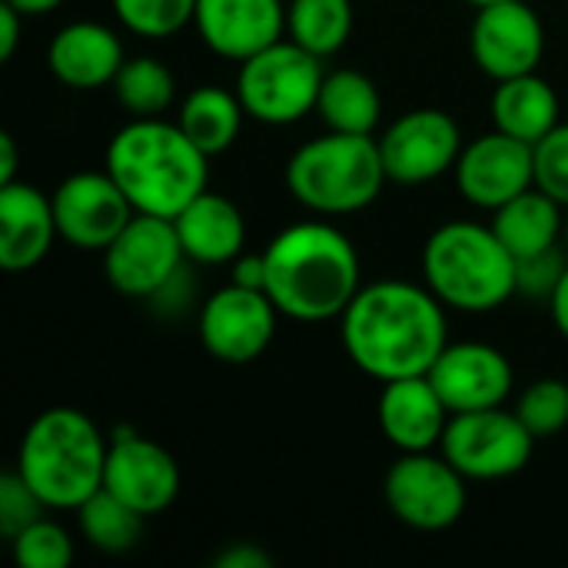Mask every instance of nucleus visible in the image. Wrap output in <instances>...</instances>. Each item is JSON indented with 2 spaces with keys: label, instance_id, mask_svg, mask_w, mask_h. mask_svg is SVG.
Wrapping results in <instances>:
<instances>
[{
  "label": "nucleus",
  "instance_id": "nucleus-1",
  "mask_svg": "<svg viewBox=\"0 0 568 568\" xmlns=\"http://www.w3.org/2000/svg\"><path fill=\"white\" fill-rule=\"evenodd\" d=\"M339 323L346 356L379 383L426 376L449 346L446 306L429 286L403 280L363 286Z\"/></svg>",
  "mask_w": 568,
  "mask_h": 568
},
{
  "label": "nucleus",
  "instance_id": "nucleus-2",
  "mask_svg": "<svg viewBox=\"0 0 568 568\" xmlns=\"http://www.w3.org/2000/svg\"><path fill=\"white\" fill-rule=\"evenodd\" d=\"M263 256L266 296L276 303L280 316L300 323L336 320L363 290L356 246L329 223L286 226Z\"/></svg>",
  "mask_w": 568,
  "mask_h": 568
},
{
  "label": "nucleus",
  "instance_id": "nucleus-3",
  "mask_svg": "<svg viewBox=\"0 0 568 568\" xmlns=\"http://www.w3.org/2000/svg\"><path fill=\"white\" fill-rule=\"evenodd\" d=\"M210 156L160 116H133L106 146V173L136 213L173 220L206 190Z\"/></svg>",
  "mask_w": 568,
  "mask_h": 568
},
{
  "label": "nucleus",
  "instance_id": "nucleus-4",
  "mask_svg": "<svg viewBox=\"0 0 568 568\" xmlns=\"http://www.w3.org/2000/svg\"><path fill=\"white\" fill-rule=\"evenodd\" d=\"M106 439L90 416L70 406L40 413L23 433L17 473L50 509H80L103 489Z\"/></svg>",
  "mask_w": 568,
  "mask_h": 568
},
{
  "label": "nucleus",
  "instance_id": "nucleus-5",
  "mask_svg": "<svg viewBox=\"0 0 568 568\" xmlns=\"http://www.w3.org/2000/svg\"><path fill=\"white\" fill-rule=\"evenodd\" d=\"M423 273L446 310L489 313L516 296V256L493 226L473 220L433 230L423 250Z\"/></svg>",
  "mask_w": 568,
  "mask_h": 568
},
{
  "label": "nucleus",
  "instance_id": "nucleus-6",
  "mask_svg": "<svg viewBox=\"0 0 568 568\" xmlns=\"http://www.w3.org/2000/svg\"><path fill=\"white\" fill-rule=\"evenodd\" d=\"M386 166L373 133H323L306 140L286 163L290 193L320 216H349L366 210L383 183Z\"/></svg>",
  "mask_w": 568,
  "mask_h": 568
},
{
  "label": "nucleus",
  "instance_id": "nucleus-7",
  "mask_svg": "<svg viewBox=\"0 0 568 568\" xmlns=\"http://www.w3.org/2000/svg\"><path fill=\"white\" fill-rule=\"evenodd\" d=\"M323 77V60L316 53L293 40H276L240 63L236 97L256 123L290 126L316 110Z\"/></svg>",
  "mask_w": 568,
  "mask_h": 568
},
{
  "label": "nucleus",
  "instance_id": "nucleus-8",
  "mask_svg": "<svg viewBox=\"0 0 568 568\" xmlns=\"http://www.w3.org/2000/svg\"><path fill=\"white\" fill-rule=\"evenodd\" d=\"M536 436L526 429L519 413H506L503 406L453 413L443 433V456L466 476L479 483L509 479L523 473L532 459Z\"/></svg>",
  "mask_w": 568,
  "mask_h": 568
},
{
  "label": "nucleus",
  "instance_id": "nucleus-9",
  "mask_svg": "<svg viewBox=\"0 0 568 568\" xmlns=\"http://www.w3.org/2000/svg\"><path fill=\"white\" fill-rule=\"evenodd\" d=\"M383 493L389 513L419 532H443L466 509V476L433 453H403L389 466Z\"/></svg>",
  "mask_w": 568,
  "mask_h": 568
},
{
  "label": "nucleus",
  "instance_id": "nucleus-10",
  "mask_svg": "<svg viewBox=\"0 0 568 568\" xmlns=\"http://www.w3.org/2000/svg\"><path fill=\"white\" fill-rule=\"evenodd\" d=\"M183 260L186 253L176 223L166 216L136 213L103 250V273L116 293L130 300H150L183 266Z\"/></svg>",
  "mask_w": 568,
  "mask_h": 568
},
{
  "label": "nucleus",
  "instance_id": "nucleus-11",
  "mask_svg": "<svg viewBox=\"0 0 568 568\" xmlns=\"http://www.w3.org/2000/svg\"><path fill=\"white\" fill-rule=\"evenodd\" d=\"M276 316L280 310L266 290H243L230 283L200 306V343L220 363H253L270 349Z\"/></svg>",
  "mask_w": 568,
  "mask_h": 568
},
{
  "label": "nucleus",
  "instance_id": "nucleus-12",
  "mask_svg": "<svg viewBox=\"0 0 568 568\" xmlns=\"http://www.w3.org/2000/svg\"><path fill=\"white\" fill-rule=\"evenodd\" d=\"M463 133L446 110H409L383 136L379 153L386 176L403 186H419L439 180L446 170H456L463 153Z\"/></svg>",
  "mask_w": 568,
  "mask_h": 568
},
{
  "label": "nucleus",
  "instance_id": "nucleus-13",
  "mask_svg": "<svg viewBox=\"0 0 568 568\" xmlns=\"http://www.w3.org/2000/svg\"><path fill=\"white\" fill-rule=\"evenodd\" d=\"M456 183L466 203L499 210L536 186V146L503 130L476 136L456 160Z\"/></svg>",
  "mask_w": 568,
  "mask_h": 568
},
{
  "label": "nucleus",
  "instance_id": "nucleus-14",
  "mask_svg": "<svg viewBox=\"0 0 568 568\" xmlns=\"http://www.w3.org/2000/svg\"><path fill=\"white\" fill-rule=\"evenodd\" d=\"M50 200L57 233L80 250H106L120 236V230L136 216L133 203L106 170L67 176Z\"/></svg>",
  "mask_w": 568,
  "mask_h": 568
},
{
  "label": "nucleus",
  "instance_id": "nucleus-15",
  "mask_svg": "<svg viewBox=\"0 0 568 568\" xmlns=\"http://www.w3.org/2000/svg\"><path fill=\"white\" fill-rule=\"evenodd\" d=\"M469 50L476 67L499 80L536 73L546 53V30L536 10L523 0H503L493 7H479L469 33Z\"/></svg>",
  "mask_w": 568,
  "mask_h": 568
},
{
  "label": "nucleus",
  "instance_id": "nucleus-16",
  "mask_svg": "<svg viewBox=\"0 0 568 568\" xmlns=\"http://www.w3.org/2000/svg\"><path fill=\"white\" fill-rule=\"evenodd\" d=\"M103 489L143 516H160L180 493V466L160 443L143 439L136 429H116L110 436Z\"/></svg>",
  "mask_w": 568,
  "mask_h": 568
},
{
  "label": "nucleus",
  "instance_id": "nucleus-17",
  "mask_svg": "<svg viewBox=\"0 0 568 568\" xmlns=\"http://www.w3.org/2000/svg\"><path fill=\"white\" fill-rule=\"evenodd\" d=\"M449 413L503 406L513 393L509 359L486 343H449L426 373Z\"/></svg>",
  "mask_w": 568,
  "mask_h": 568
},
{
  "label": "nucleus",
  "instance_id": "nucleus-18",
  "mask_svg": "<svg viewBox=\"0 0 568 568\" xmlns=\"http://www.w3.org/2000/svg\"><path fill=\"white\" fill-rule=\"evenodd\" d=\"M193 23L213 53L243 63L283 40L286 7L283 0H196Z\"/></svg>",
  "mask_w": 568,
  "mask_h": 568
},
{
  "label": "nucleus",
  "instance_id": "nucleus-19",
  "mask_svg": "<svg viewBox=\"0 0 568 568\" xmlns=\"http://www.w3.org/2000/svg\"><path fill=\"white\" fill-rule=\"evenodd\" d=\"M376 413L383 436L399 453H429L443 443V433L453 419L429 376H403L383 383Z\"/></svg>",
  "mask_w": 568,
  "mask_h": 568
},
{
  "label": "nucleus",
  "instance_id": "nucleus-20",
  "mask_svg": "<svg viewBox=\"0 0 568 568\" xmlns=\"http://www.w3.org/2000/svg\"><path fill=\"white\" fill-rule=\"evenodd\" d=\"M50 73L73 90H97L116 80L120 67L126 63L120 37L97 23V20H77L57 30L47 50Z\"/></svg>",
  "mask_w": 568,
  "mask_h": 568
},
{
  "label": "nucleus",
  "instance_id": "nucleus-21",
  "mask_svg": "<svg viewBox=\"0 0 568 568\" xmlns=\"http://www.w3.org/2000/svg\"><path fill=\"white\" fill-rule=\"evenodd\" d=\"M57 216L53 200L27 183L0 186V266L10 273L37 266L53 243Z\"/></svg>",
  "mask_w": 568,
  "mask_h": 568
},
{
  "label": "nucleus",
  "instance_id": "nucleus-22",
  "mask_svg": "<svg viewBox=\"0 0 568 568\" xmlns=\"http://www.w3.org/2000/svg\"><path fill=\"white\" fill-rule=\"evenodd\" d=\"M186 260L203 266L233 263L246 243V220L240 206L213 190H203L186 210L173 216Z\"/></svg>",
  "mask_w": 568,
  "mask_h": 568
},
{
  "label": "nucleus",
  "instance_id": "nucleus-23",
  "mask_svg": "<svg viewBox=\"0 0 568 568\" xmlns=\"http://www.w3.org/2000/svg\"><path fill=\"white\" fill-rule=\"evenodd\" d=\"M489 110H493L496 130H503L523 143H532V146L562 123L559 120V97L549 87V80H542L539 73L499 80Z\"/></svg>",
  "mask_w": 568,
  "mask_h": 568
},
{
  "label": "nucleus",
  "instance_id": "nucleus-24",
  "mask_svg": "<svg viewBox=\"0 0 568 568\" xmlns=\"http://www.w3.org/2000/svg\"><path fill=\"white\" fill-rule=\"evenodd\" d=\"M493 230L516 260L546 253L559 246V236L566 230L562 203H556L549 193L532 186L516 200H509L506 206L493 210Z\"/></svg>",
  "mask_w": 568,
  "mask_h": 568
},
{
  "label": "nucleus",
  "instance_id": "nucleus-25",
  "mask_svg": "<svg viewBox=\"0 0 568 568\" xmlns=\"http://www.w3.org/2000/svg\"><path fill=\"white\" fill-rule=\"evenodd\" d=\"M243 116H246V110H243V103H240V97L233 90H223V87H196L183 100L176 123L183 126V133L206 156H220L240 136Z\"/></svg>",
  "mask_w": 568,
  "mask_h": 568
},
{
  "label": "nucleus",
  "instance_id": "nucleus-26",
  "mask_svg": "<svg viewBox=\"0 0 568 568\" xmlns=\"http://www.w3.org/2000/svg\"><path fill=\"white\" fill-rule=\"evenodd\" d=\"M316 113L326 130L336 133H373L383 113V100L376 83L359 70H333L323 77Z\"/></svg>",
  "mask_w": 568,
  "mask_h": 568
},
{
  "label": "nucleus",
  "instance_id": "nucleus-27",
  "mask_svg": "<svg viewBox=\"0 0 568 568\" xmlns=\"http://www.w3.org/2000/svg\"><path fill=\"white\" fill-rule=\"evenodd\" d=\"M286 33L320 60L339 53L353 33V0H290Z\"/></svg>",
  "mask_w": 568,
  "mask_h": 568
},
{
  "label": "nucleus",
  "instance_id": "nucleus-28",
  "mask_svg": "<svg viewBox=\"0 0 568 568\" xmlns=\"http://www.w3.org/2000/svg\"><path fill=\"white\" fill-rule=\"evenodd\" d=\"M80 532L83 539L106 556H123L130 552L140 536H143V513H136L133 506H126L120 496H113L110 489L93 493L80 509Z\"/></svg>",
  "mask_w": 568,
  "mask_h": 568
},
{
  "label": "nucleus",
  "instance_id": "nucleus-29",
  "mask_svg": "<svg viewBox=\"0 0 568 568\" xmlns=\"http://www.w3.org/2000/svg\"><path fill=\"white\" fill-rule=\"evenodd\" d=\"M116 100L133 116H160L176 97V80L156 57H133L120 67L113 80Z\"/></svg>",
  "mask_w": 568,
  "mask_h": 568
},
{
  "label": "nucleus",
  "instance_id": "nucleus-30",
  "mask_svg": "<svg viewBox=\"0 0 568 568\" xmlns=\"http://www.w3.org/2000/svg\"><path fill=\"white\" fill-rule=\"evenodd\" d=\"M113 10L120 23L136 37L163 40L193 23L196 0H113Z\"/></svg>",
  "mask_w": 568,
  "mask_h": 568
},
{
  "label": "nucleus",
  "instance_id": "nucleus-31",
  "mask_svg": "<svg viewBox=\"0 0 568 568\" xmlns=\"http://www.w3.org/2000/svg\"><path fill=\"white\" fill-rule=\"evenodd\" d=\"M516 413H519V419L526 423V429L536 439L559 436L568 426V383H562V379H539V383H532L523 393Z\"/></svg>",
  "mask_w": 568,
  "mask_h": 568
},
{
  "label": "nucleus",
  "instance_id": "nucleus-32",
  "mask_svg": "<svg viewBox=\"0 0 568 568\" xmlns=\"http://www.w3.org/2000/svg\"><path fill=\"white\" fill-rule=\"evenodd\" d=\"M13 562L20 568H67L73 562V542L63 526L37 519L13 539Z\"/></svg>",
  "mask_w": 568,
  "mask_h": 568
},
{
  "label": "nucleus",
  "instance_id": "nucleus-33",
  "mask_svg": "<svg viewBox=\"0 0 568 568\" xmlns=\"http://www.w3.org/2000/svg\"><path fill=\"white\" fill-rule=\"evenodd\" d=\"M50 506L33 493V486L20 473H3L0 476V532L13 539L37 519H43Z\"/></svg>",
  "mask_w": 568,
  "mask_h": 568
},
{
  "label": "nucleus",
  "instance_id": "nucleus-34",
  "mask_svg": "<svg viewBox=\"0 0 568 568\" xmlns=\"http://www.w3.org/2000/svg\"><path fill=\"white\" fill-rule=\"evenodd\" d=\"M536 186L568 206V123H559L536 143Z\"/></svg>",
  "mask_w": 568,
  "mask_h": 568
},
{
  "label": "nucleus",
  "instance_id": "nucleus-35",
  "mask_svg": "<svg viewBox=\"0 0 568 568\" xmlns=\"http://www.w3.org/2000/svg\"><path fill=\"white\" fill-rule=\"evenodd\" d=\"M568 270L566 256L559 253V246L536 253V256H523L516 260V296H532V300H552L562 273Z\"/></svg>",
  "mask_w": 568,
  "mask_h": 568
},
{
  "label": "nucleus",
  "instance_id": "nucleus-36",
  "mask_svg": "<svg viewBox=\"0 0 568 568\" xmlns=\"http://www.w3.org/2000/svg\"><path fill=\"white\" fill-rule=\"evenodd\" d=\"M193 300V280H190V270L186 266H180L146 303L160 313V316H176V313H183L186 310V303Z\"/></svg>",
  "mask_w": 568,
  "mask_h": 568
},
{
  "label": "nucleus",
  "instance_id": "nucleus-37",
  "mask_svg": "<svg viewBox=\"0 0 568 568\" xmlns=\"http://www.w3.org/2000/svg\"><path fill=\"white\" fill-rule=\"evenodd\" d=\"M213 566L216 568H270L273 566V559H270L263 549H256L253 542H233L230 549H223V552L213 559Z\"/></svg>",
  "mask_w": 568,
  "mask_h": 568
},
{
  "label": "nucleus",
  "instance_id": "nucleus-38",
  "mask_svg": "<svg viewBox=\"0 0 568 568\" xmlns=\"http://www.w3.org/2000/svg\"><path fill=\"white\" fill-rule=\"evenodd\" d=\"M236 286L243 290H266V256L263 253H253V256H236L233 260V273H230Z\"/></svg>",
  "mask_w": 568,
  "mask_h": 568
},
{
  "label": "nucleus",
  "instance_id": "nucleus-39",
  "mask_svg": "<svg viewBox=\"0 0 568 568\" xmlns=\"http://www.w3.org/2000/svg\"><path fill=\"white\" fill-rule=\"evenodd\" d=\"M20 10L3 3L0 7V60H10L13 50H17V40H20Z\"/></svg>",
  "mask_w": 568,
  "mask_h": 568
},
{
  "label": "nucleus",
  "instance_id": "nucleus-40",
  "mask_svg": "<svg viewBox=\"0 0 568 568\" xmlns=\"http://www.w3.org/2000/svg\"><path fill=\"white\" fill-rule=\"evenodd\" d=\"M549 310H552V320H556L559 333L568 339V270L562 273V280H559V286H556V293L549 300Z\"/></svg>",
  "mask_w": 568,
  "mask_h": 568
},
{
  "label": "nucleus",
  "instance_id": "nucleus-41",
  "mask_svg": "<svg viewBox=\"0 0 568 568\" xmlns=\"http://www.w3.org/2000/svg\"><path fill=\"white\" fill-rule=\"evenodd\" d=\"M13 173H17V143L10 133H3L0 136V186L13 183Z\"/></svg>",
  "mask_w": 568,
  "mask_h": 568
},
{
  "label": "nucleus",
  "instance_id": "nucleus-42",
  "mask_svg": "<svg viewBox=\"0 0 568 568\" xmlns=\"http://www.w3.org/2000/svg\"><path fill=\"white\" fill-rule=\"evenodd\" d=\"M3 3L17 7L23 17H43V13H50L53 7H60L63 0H3Z\"/></svg>",
  "mask_w": 568,
  "mask_h": 568
},
{
  "label": "nucleus",
  "instance_id": "nucleus-43",
  "mask_svg": "<svg viewBox=\"0 0 568 568\" xmlns=\"http://www.w3.org/2000/svg\"><path fill=\"white\" fill-rule=\"evenodd\" d=\"M466 3H473L479 10V7H493V3H503V0H466Z\"/></svg>",
  "mask_w": 568,
  "mask_h": 568
},
{
  "label": "nucleus",
  "instance_id": "nucleus-44",
  "mask_svg": "<svg viewBox=\"0 0 568 568\" xmlns=\"http://www.w3.org/2000/svg\"><path fill=\"white\" fill-rule=\"evenodd\" d=\"M562 240H566V250H568V216H566V230H562Z\"/></svg>",
  "mask_w": 568,
  "mask_h": 568
}]
</instances>
